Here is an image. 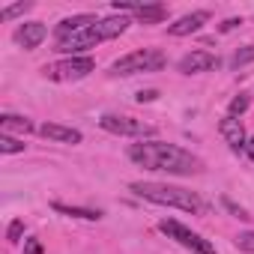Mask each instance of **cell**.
I'll return each mask as SVG.
<instances>
[{"instance_id": "cell-1", "label": "cell", "mask_w": 254, "mask_h": 254, "mask_svg": "<svg viewBox=\"0 0 254 254\" xmlns=\"http://www.w3.org/2000/svg\"><path fill=\"white\" fill-rule=\"evenodd\" d=\"M129 159L138 168L147 171H162V174H177V177H191L203 171V162L197 156H191L189 150L177 147V144H165V141H141L129 147Z\"/></svg>"}, {"instance_id": "cell-2", "label": "cell", "mask_w": 254, "mask_h": 254, "mask_svg": "<svg viewBox=\"0 0 254 254\" xmlns=\"http://www.w3.org/2000/svg\"><path fill=\"white\" fill-rule=\"evenodd\" d=\"M126 27H129V18L123 15H111V18H99L96 24L66 36V39H57V51H66V54H78V51H87V48H96L99 42L105 39H114L120 33H126Z\"/></svg>"}, {"instance_id": "cell-3", "label": "cell", "mask_w": 254, "mask_h": 254, "mask_svg": "<svg viewBox=\"0 0 254 254\" xmlns=\"http://www.w3.org/2000/svg\"><path fill=\"white\" fill-rule=\"evenodd\" d=\"M138 197L144 200H153V203H162V206H177L183 212H200L203 209V200L189 191V189H180V186H165V183H132L129 186Z\"/></svg>"}, {"instance_id": "cell-4", "label": "cell", "mask_w": 254, "mask_h": 254, "mask_svg": "<svg viewBox=\"0 0 254 254\" xmlns=\"http://www.w3.org/2000/svg\"><path fill=\"white\" fill-rule=\"evenodd\" d=\"M168 63V57L156 48H141V51H132L120 57L114 66H111V75L117 78H126V75H138V72H159L162 66Z\"/></svg>"}, {"instance_id": "cell-5", "label": "cell", "mask_w": 254, "mask_h": 254, "mask_svg": "<svg viewBox=\"0 0 254 254\" xmlns=\"http://www.w3.org/2000/svg\"><path fill=\"white\" fill-rule=\"evenodd\" d=\"M159 230H162V233H168L171 239H177L183 248H191L194 254H218V251H215V245H212L209 239H203L200 233L189 230L186 224H180V221H174V218L159 221Z\"/></svg>"}, {"instance_id": "cell-6", "label": "cell", "mask_w": 254, "mask_h": 254, "mask_svg": "<svg viewBox=\"0 0 254 254\" xmlns=\"http://www.w3.org/2000/svg\"><path fill=\"white\" fill-rule=\"evenodd\" d=\"M93 69H96V60H93V57H69V60H60V63L45 66L42 75H45L48 81H81V78H87Z\"/></svg>"}, {"instance_id": "cell-7", "label": "cell", "mask_w": 254, "mask_h": 254, "mask_svg": "<svg viewBox=\"0 0 254 254\" xmlns=\"http://www.w3.org/2000/svg\"><path fill=\"white\" fill-rule=\"evenodd\" d=\"M99 126L111 135H126V138H144V135H156V126L135 120V117H117V114H105L99 120Z\"/></svg>"}, {"instance_id": "cell-8", "label": "cell", "mask_w": 254, "mask_h": 254, "mask_svg": "<svg viewBox=\"0 0 254 254\" xmlns=\"http://www.w3.org/2000/svg\"><path fill=\"white\" fill-rule=\"evenodd\" d=\"M218 66V57L209 54V51H191L180 60V72L183 75H197V72H209Z\"/></svg>"}, {"instance_id": "cell-9", "label": "cell", "mask_w": 254, "mask_h": 254, "mask_svg": "<svg viewBox=\"0 0 254 254\" xmlns=\"http://www.w3.org/2000/svg\"><path fill=\"white\" fill-rule=\"evenodd\" d=\"M114 9L117 12H135L141 21H147V24H159V21H165L168 18V6H162V3H150V6H135V3H114Z\"/></svg>"}, {"instance_id": "cell-10", "label": "cell", "mask_w": 254, "mask_h": 254, "mask_svg": "<svg viewBox=\"0 0 254 254\" xmlns=\"http://www.w3.org/2000/svg\"><path fill=\"white\" fill-rule=\"evenodd\" d=\"M218 132H221V138L230 144V150H236V153L245 150V144H248V141H245V129H242V123H239L236 117L227 114V117L218 123Z\"/></svg>"}, {"instance_id": "cell-11", "label": "cell", "mask_w": 254, "mask_h": 254, "mask_svg": "<svg viewBox=\"0 0 254 254\" xmlns=\"http://www.w3.org/2000/svg\"><path fill=\"white\" fill-rule=\"evenodd\" d=\"M45 36H48V30H45V24H39V21H27V24H21V27L15 30V42H18L21 48H36Z\"/></svg>"}, {"instance_id": "cell-12", "label": "cell", "mask_w": 254, "mask_h": 254, "mask_svg": "<svg viewBox=\"0 0 254 254\" xmlns=\"http://www.w3.org/2000/svg\"><path fill=\"white\" fill-rule=\"evenodd\" d=\"M39 135L48 141H60V144H81V132L69 129V126H60V123H45L39 129Z\"/></svg>"}, {"instance_id": "cell-13", "label": "cell", "mask_w": 254, "mask_h": 254, "mask_svg": "<svg viewBox=\"0 0 254 254\" xmlns=\"http://www.w3.org/2000/svg\"><path fill=\"white\" fill-rule=\"evenodd\" d=\"M206 21H209V12H191V15H183L177 24H171L168 33L171 36H189V33H197Z\"/></svg>"}, {"instance_id": "cell-14", "label": "cell", "mask_w": 254, "mask_h": 254, "mask_svg": "<svg viewBox=\"0 0 254 254\" xmlns=\"http://www.w3.org/2000/svg\"><path fill=\"white\" fill-rule=\"evenodd\" d=\"M96 21H99L96 15H72V18H63V21L57 24V39H66V36H72V33H78V30L96 24Z\"/></svg>"}, {"instance_id": "cell-15", "label": "cell", "mask_w": 254, "mask_h": 254, "mask_svg": "<svg viewBox=\"0 0 254 254\" xmlns=\"http://www.w3.org/2000/svg\"><path fill=\"white\" fill-rule=\"evenodd\" d=\"M0 129H3V135H9V132H21V135H27V132H33V123H30L27 117L3 114V117H0Z\"/></svg>"}, {"instance_id": "cell-16", "label": "cell", "mask_w": 254, "mask_h": 254, "mask_svg": "<svg viewBox=\"0 0 254 254\" xmlns=\"http://www.w3.org/2000/svg\"><path fill=\"white\" fill-rule=\"evenodd\" d=\"M51 206H54L57 212L69 215V218H84V221H99V218H102V212H99V209H84V206H66V203H60V200H54Z\"/></svg>"}, {"instance_id": "cell-17", "label": "cell", "mask_w": 254, "mask_h": 254, "mask_svg": "<svg viewBox=\"0 0 254 254\" xmlns=\"http://www.w3.org/2000/svg\"><path fill=\"white\" fill-rule=\"evenodd\" d=\"M0 153H6V156L24 153V141H18V138H12V135H0Z\"/></svg>"}, {"instance_id": "cell-18", "label": "cell", "mask_w": 254, "mask_h": 254, "mask_svg": "<svg viewBox=\"0 0 254 254\" xmlns=\"http://www.w3.org/2000/svg\"><path fill=\"white\" fill-rule=\"evenodd\" d=\"M248 105H251V99H248V93H239V96H233L230 99V117H242L245 111H248Z\"/></svg>"}, {"instance_id": "cell-19", "label": "cell", "mask_w": 254, "mask_h": 254, "mask_svg": "<svg viewBox=\"0 0 254 254\" xmlns=\"http://www.w3.org/2000/svg\"><path fill=\"white\" fill-rule=\"evenodd\" d=\"M233 242H236V248H239V251H248V254H254V233H239Z\"/></svg>"}, {"instance_id": "cell-20", "label": "cell", "mask_w": 254, "mask_h": 254, "mask_svg": "<svg viewBox=\"0 0 254 254\" xmlns=\"http://www.w3.org/2000/svg\"><path fill=\"white\" fill-rule=\"evenodd\" d=\"M27 9H30V3H15V6H6L3 12H0V18H6V21H9V18L21 15V12H27Z\"/></svg>"}, {"instance_id": "cell-21", "label": "cell", "mask_w": 254, "mask_h": 254, "mask_svg": "<svg viewBox=\"0 0 254 254\" xmlns=\"http://www.w3.org/2000/svg\"><path fill=\"white\" fill-rule=\"evenodd\" d=\"M21 233H24V221H18V218H15V221L9 224V230H6V239H9V242H18V239H21Z\"/></svg>"}, {"instance_id": "cell-22", "label": "cell", "mask_w": 254, "mask_h": 254, "mask_svg": "<svg viewBox=\"0 0 254 254\" xmlns=\"http://www.w3.org/2000/svg\"><path fill=\"white\" fill-rule=\"evenodd\" d=\"M254 60V45H248L245 51H236V57H233V66H242V63H251Z\"/></svg>"}, {"instance_id": "cell-23", "label": "cell", "mask_w": 254, "mask_h": 254, "mask_svg": "<svg viewBox=\"0 0 254 254\" xmlns=\"http://www.w3.org/2000/svg\"><path fill=\"white\" fill-rule=\"evenodd\" d=\"M224 206H227V209H230V212H233V215H236V218H248V212H245V209H242V206H236V203H233V200H230V197H224Z\"/></svg>"}, {"instance_id": "cell-24", "label": "cell", "mask_w": 254, "mask_h": 254, "mask_svg": "<svg viewBox=\"0 0 254 254\" xmlns=\"http://www.w3.org/2000/svg\"><path fill=\"white\" fill-rule=\"evenodd\" d=\"M24 254H42V242L39 239H27L24 242Z\"/></svg>"}, {"instance_id": "cell-25", "label": "cell", "mask_w": 254, "mask_h": 254, "mask_svg": "<svg viewBox=\"0 0 254 254\" xmlns=\"http://www.w3.org/2000/svg\"><path fill=\"white\" fill-rule=\"evenodd\" d=\"M239 24H242V18H227V21H221V24H218V30H221V33H227V30H233V27H239Z\"/></svg>"}, {"instance_id": "cell-26", "label": "cell", "mask_w": 254, "mask_h": 254, "mask_svg": "<svg viewBox=\"0 0 254 254\" xmlns=\"http://www.w3.org/2000/svg\"><path fill=\"white\" fill-rule=\"evenodd\" d=\"M153 99H159V90H141L138 93V102L144 105V102H153Z\"/></svg>"}, {"instance_id": "cell-27", "label": "cell", "mask_w": 254, "mask_h": 254, "mask_svg": "<svg viewBox=\"0 0 254 254\" xmlns=\"http://www.w3.org/2000/svg\"><path fill=\"white\" fill-rule=\"evenodd\" d=\"M245 153H248V159H251V162H254V135H251V138H248V144H245Z\"/></svg>"}]
</instances>
